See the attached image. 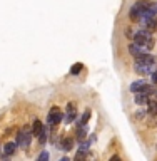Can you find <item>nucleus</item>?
Segmentation results:
<instances>
[{"mask_svg":"<svg viewBox=\"0 0 157 161\" xmlns=\"http://www.w3.org/2000/svg\"><path fill=\"white\" fill-rule=\"evenodd\" d=\"M60 121H64V114H62V111H60L57 106L55 108H52L49 111V116H47V123L50 126H57Z\"/></svg>","mask_w":157,"mask_h":161,"instance_id":"1","label":"nucleus"},{"mask_svg":"<svg viewBox=\"0 0 157 161\" xmlns=\"http://www.w3.org/2000/svg\"><path fill=\"white\" fill-rule=\"evenodd\" d=\"M135 60H139V62H147V64H154V57L150 54H145V52H142V54H139L137 57H135Z\"/></svg>","mask_w":157,"mask_h":161,"instance_id":"10","label":"nucleus"},{"mask_svg":"<svg viewBox=\"0 0 157 161\" xmlns=\"http://www.w3.org/2000/svg\"><path fill=\"white\" fill-rule=\"evenodd\" d=\"M32 133H27V131H24V133H18L17 134V146L18 148H29L30 146V141H32Z\"/></svg>","mask_w":157,"mask_h":161,"instance_id":"3","label":"nucleus"},{"mask_svg":"<svg viewBox=\"0 0 157 161\" xmlns=\"http://www.w3.org/2000/svg\"><path fill=\"white\" fill-rule=\"evenodd\" d=\"M129 52L134 55V57H137L139 54H142L144 50H142V45H139V44H135V42H132L129 45Z\"/></svg>","mask_w":157,"mask_h":161,"instance_id":"9","label":"nucleus"},{"mask_svg":"<svg viewBox=\"0 0 157 161\" xmlns=\"http://www.w3.org/2000/svg\"><path fill=\"white\" fill-rule=\"evenodd\" d=\"M150 39H152V37H150V32H149L147 29L139 30V32L134 34V42L139 44V45H142V47H145V45H147V42H149Z\"/></svg>","mask_w":157,"mask_h":161,"instance_id":"2","label":"nucleus"},{"mask_svg":"<svg viewBox=\"0 0 157 161\" xmlns=\"http://www.w3.org/2000/svg\"><path fill=\"white\" fill-rule=\"evenodd\" d=\"M39 159H49V154L47 153H42V154L39 156Z\"/></svg>","mask_w":157,"mask_h":161,"instance_id":"21","label":"nucleus"},{"mask_svg":"<svg viewBox=\"0 0 157 161\" xmlns=\"http://www.w3.org/2000/svg\"><path fill=\"white\" fill-rule=\"evenodd\" d=\"M82 67H84L82 64H74V65H72V69H70V72H72V74L75 75V74H79L80 70H82Z\"/></svg>","mask_w":157,"mask_h":161,"instance_id":"19","label":"nucleus"},{"mask_svg":"<svg viewBox=\"0 0 157 161\" xmlns=\"http://www.w3.org/2000/svg\"><path fill=\"white\" fill-rule=\"evenodd\" d=\"M44 129V126H42V121H39V119H35L34 121V126H32V134L34 136H39L40 134V131Z\"/></svg>","mask_w":157,"mask_h":161,"instance_id":"12","label":"nucleus"},{"mask_svg":"<svg viewBox=\"0 0 157 161\" xmlns=\"http://www.w3.org/2000/svg\"><path fill=\"white\" fill-rule=\"evenodd\" d=\"M152 65L154 64H147V62H139V60H135V65H134V70L140 75H147L152 72Z\"/></svg>","mask_w":157,"mask_h":161,"instance_id":"4","label":"nucleus"},{"mask_svg":"<svg viewBox=\"0 0 157 161\" xmlns=\"http://www.w3.org/2000/svg\"><path fill=\"white\" fill-rule=\"evenodd\" d=\"M89 118H90V111L87 109V111H85V113L82 114V118H80L79 124H80V126H85V124H87V121H89Z\"/></svg>","mask_w":157,"mask_h":161,"instance_id":"16","label":"nucleus"},{"mask_svg":"<svg viewBox=\"0 0 157 161\" xmlns=\"http://www.w3.org/2000/svg\"><path fill=\"white\" fill-rule=\"evenodd\" d=\"M142 86H144V80H137V82H132V84H130V91H132V92H140Z\"/></svg>","mask_w":157,"mask_h":161,"instance_id":"15","label":"nucleus"},{"mask_svg":"<svg viewBox=\"0 0 157 161\" xmlns=\"http://www.w3.org/2000/svg\"><path fill=\"white\" fill-rule=\"evenodd\" d=\"M140 92H144V94H147V96H150V94H155V92H157L155 84H145V82H144L142 89H140Z\"/></svg>","mask_w":157,"mask_h":161,"instance_id":"11","label":"nucleus"},{"mask_svg":"<svg viewBox=\"0 0 157 161\" xmlns=\"http://www.w3.org/2000/svg\"><path fill=\"white\" fill-rule=\"evenodd\" d=\"M135 104H139V106H145L147 104V101H149V96L147 94H144V92H135Z\"/></svg>","mask_w":157,"mask_h":161,"instance_id":"7","label":"nucleus"},{"mask_svg":"<svg viewBox=\"0 0 157 161\" xmlns=\"http://www.w3.org/2000/svg\"><path fill=\"white\" fill-rule=\"evenodd\" d=\"M85 134H87V129H85V126H80V129H77V139L82 141L85 138Z\"/></svg>","mask_w":157,"mask_h":161,"instance_id":"17","label":"nucleus"},{"mask_svg":"<svg viewBox=\"0 0 157 161\" xmlns=\"http://www.w3.org/2000/svg\"><path fill=\"white\" fill-rule=\"evenodd\" d=\"M15 148H17V143H7V144H5V149H3L5 156L13 154V153H15Z\"/></svg>","mask_w":157,"mask_h":161,"instance_id":"14","label":"nucleus"},{"mask_svg":"<svg viewBox=\"0 0 157 161\" xmlns=\"http://www.w3.org/2000/svg\"><path fill=\"white\" fill-rule=\"evenodd\" d=\"M155 101H157V92H155Z\"/></svg>","mask_w":157,"mask_h":161,"instance_id":"22","label":"nucleus"},{"mask_svg":"<svg viewBox=\"0 0 157 161\" xmlns=\"http://www.w3.org/2000/svg\"><path fill=\"white\" fill-rule=\"evenodd\" d=\"M152 84H157V70L152 72Z\"/></svg>","mask_w":157,"mask_h":161,"instance_id":"20","label":"nucleus"},{"mask_svg":"<svg viewBox=\"0 0 157 161\" xmlns=\"http://www.w3.org/2000/svg\"><path fill=\"white\" fill-rule=\"evenodd\" d=\"M72 148H74V138H72V136H65V138H62V143H60V149L70 151Z\"/></svg>","mask_w":157,"mask_h":161,"instance_id":"6","label":"nucleus"},{"mask_svg":"<svg viewBox=\"0 0 157 161\" xmlns=\"http://www.w3.org/2000/svg\"><path fill=\"white\" fill-rule=\"evenodd\" d=\"M47 134H49V131L47 129H42V131H40V134H39V141H40V144H44L45 143V141H47Z\"/></svg>","mask_w":157,"mask_h":161,"instance_id":"18","label":"nucleus"},{"mask_svg":"<svg viewBox=\"0 0 157 161\" xmlns=\"http://www.w3.org/2000/svg\"><path fill=\"white\" fill-rule=\"evenodd\" d=\"M147 126H149V128H157V111L150 113L149 119H147Z\"/></svg>","mask_w":157,"mask_h":161,"instance_id":"13","label":"nucleus"},{"mask_svg":"<svg viewBox=\"0 0 157 161\" xmlns=\"http://www.w3.org/2000/svg\"><path fill=\"white\" fill-rule=\"evenodd\" d=\"M145 29L149 30V32H154V30H157V17H150L145 20Z\"/></svg>","mask_w":157,"mask_h":161,"instance_id":"8","label":"nucleus"},{"mask_svg":"<svg viewBox=\"0 0 157 161\" xmlns=\"http://www.w3.org/2000/svg\"><path fill=\"white\" fill-rule=\"evenodd\" d=\"M75 118H77V111H75V106L74 103H70L67 106V114L64 116V123H72V121H75Z\"/></svg>","mask_w":157,"mask_h":161,"instance_id":"5","label":"nucleus"}]
</instances>
